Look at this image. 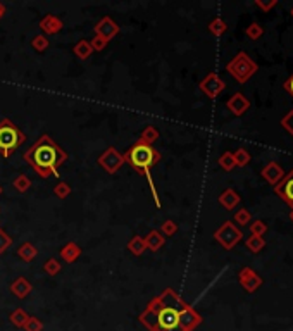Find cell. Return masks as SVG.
I'll use <instances>...</instances> for the list:
<instances>
[{
    "label": "cell",
    "mask_w": 293,
    "mask_h": 331,
    "mask_svg": "<svg viewBox=\"0 0 293 331\" xmlns=\"http://www.w3.org/2000/svg\"><path fill=\"white\" fill-rule=\"evenodd\" d=\"M22 159L42 178H48V176L59 178V166L67 159V154L48 135H43L31 149L22 154Z\"/></svg>",
    "instance_id": "obj_1"
},
{
    "label": "cell",
    "mask_w": 293,
    "mask_h": 331,
    "mask_svg": "<svg viewBox=\"0 0 293 331\" xmlns=\"http://www.w3.org/2000/svg\"><path fill=\"white\" fill-rule=\"evenodd\" d=\"M125 161L126 163H130V166L135 169V171L145 176L146 181H148V185H150V190H152L155 205L160 207V198H159V195H157V188H155V185H153L152 176H150V169L160 161V154L157 152L155 149H152L150 145H145L138 140L137 144L125 154Z\"/></svg>",
    "instance_id": "obj_2"
},
{
    "label": "cell",
    "mask_w": 293,
    "mask_h": 331,
    "mask_svg": "<svg viewBox=\"0 0 293 331\" xmlns=\"http://www.w3.org/2000/svg\"><path fill=\"white\" fill-rule=\"evenodd\" d=\"M24 142H26V135L10 119L5 118L0 121V156L3 159H7Z\"/></svg>",
    "instance_id": "obj_3"
},
{
    "label": "cell",
    "mask_w": 293,
    "mask_h": 331,
    "mask_svg": "<svg viewBox=\"0 0 293 331\" xmlns=\"http://www.w3.org/2000/svg\"><path fill=\"white\" fill-rule=\"evenodd\" d=\"M226 69L238 83H245L252 74L257 71V66H255V62L250 61V57L245 52H240V54L228 64Z\"/></svg>",
    "instance_id": "obj_4"
},
{
    "label": "cell",
    "mask_w": 293,
    "mask_h": 331,
    "mask_svg": "<svg viewBox=\"0 0 293 331\" xmlns=\"http://www.w3.org/2000/svg\"><path fill=\"white\" fill-rule=\"evenodd\" d=\"M181 319H183L181 309H178V307H174V306H164L157 312L155 323H157V328L160 331H172L181 326Z\"/></svg>",
    "instance_id": "obj_5"
},
{
    "label": "cell",
    "mask_w": 293,
    "mask_h": 331,
    "mask_svg": "<svg viewBox=\"0 0 293 331\" xmlns=\"http://www.w3.org/2000/svg\"><path fill=\"white\" fill-rule=\"evenodd\" d=\"M214 238H216L224 248L230 250V248H233L236 243L240 242V240H242V231H240V229L236 228L231 221H226L223 226L214 233Z\"/></svg>",
    "instance_id": "obj_6"
},
{
    "label": "cell",
    "mask_w": 293,
    "mask_h": 331,
    "mask_svg": "<svg viewBox=\"0 0 293 331\" xmlns=\"http://www.w3.org/2000/svg\"><path fill=\"white\" fill-rule=\"evenodd\" d=\"M125 154H119L114 147H109L107 150L99 157V164L102 166L107 172H118L121 169V166L125 164Z\"/></svg>",
    "instance_id": "obj_7"
},
{
    "label": "cell",
    "mask_w": 293,
    "mask_h": 331,
    "mask_svg": "<svg viewBox=\"0 0 293 331\" xmlns=\"http://www.w3.org/2000/svg\"><path fill=\"white\" fill-rule=\"evenodd\" d=\"M224 86H226V85H224V81L221 80L217 74H214V73H210L209 76L200 83V90L207 97H210V99H216V97L224 90Z\"/></svg>",
    "instance_id": "obj_8"
},
{
    "label": "cell",
    "mask_w": 293,
    "mask_h": 331,
    "mask_svg": "<svg viewBox=\"0 0 293 331\" xmlns=\"http://www.w3.org/2000/svg\"><path fill=\"white\" fill-rule=\"evenodd\" d=\"M118 33H119L118 22L112 21L111 17H107V16L102 17V19L97 22V26H95V35L102 36L105 41H111L116 35H118Z\"/></svg>",
    "instance_id": "obj_9"
},
{
    "label": "cell",
    "mask_w": 293,
    "mask_h": 331,
    "mask_svg": "<svg viewBox=\"0 0 293 331\" xmlns=\"http://www.w3.org/2000/svg\"><path fill=\"white\" fill-rule=\"evenodd\" d=\"M276 193L280 198H283L288 205L293 207V169L276 185Z\"/></svg>",
    "instance_id": "obj_10"
},
{
    "label": "cell",
    "mask_w": 293,
    "mask_h": 331,
    "mask_svg": "<svg viewBox=\"0 0 293 331\" xmlns=\"http://www.w3.org/2000/svg\"><path fill=\"white\" fill-rule=\"evenodd\" d=\"M240 283H242V287L245 288L247 292H255V290L262 285V280L255 271H252L250 268H245L240 273Z\"/></svg>",
    "instance_id": "obj_11"
},
{
    "label": "cell",
    "mask_w": 293,
    "mask_h": 331,
    "mask_svg": "<svg viewBox=\"0 0 293 331\" xmlns=\"http://www.w3.org/2000/svg\"><path fill=\"white\" fill-rule=\"evenodd\" d=\"M226 107L230 109L235 116H242V114H245V112L249 111L250 102H249V99L243 95V93H235V95H233L231 99L226 102Z\"/></svg>",
    "instance_id": "obj_12"
},
{
    "label": "cell",
    "mask_w": 293,
    "mask_h": 331,
    "mask_svg": "<svg viewBox=\"0 0 293 331\" xmlns=\"http://www.w3.org/2000/svg\"><path fill=\"white\" fill-rule=\"evenodd\" d=\"M262 178L268 183H271V185H278V183L285 178V171L278 163H269L262 169Z\"/></svg>",
    "instance_id": "obj_13"
},
{
    "label": "cell",
    "mask_w": 293,
    "mask_h": 331,
    "mask_svg": "<svg viewBox=\"0 0 293 331\" xmlns=\"http://www.w3.org/2000/svg\"><path fill=\"white\" fill-rule=\"evenodd\" d=\"M40 28H42L45 35H55V33H59L62 29V21L57 16H54V14H47L40 21Z\"/></svg>",
    "instance_id": "obj_14"
},
{
    "label": "cell",
    "mask_w": 293,
    "mask_h": 331,
    "mask_svg": "<svg viewBox=\"0 0 293 331\" xmlns=\"http://www.w3.org/2000/svg\"><path fill=\"white\" fill-rule=\"evenodd\" d=\"M219 204L223 205L224 209H228V210L235 209V207L240 204V195L236 193L235 190L228 188V190H224L223 193H221V197H219Z\"/></svg>",
    "instance_id": "obj_15"
},
{
    "label": "cell",
    "mask_w": 293,
    "mask_h": 331,
    "mask_svg": "<svg viewBox=\"0 0 293 331\" xmlns=\"http://www.w3.org/2000/svg\"><path fill=\"white\" fill-rule=\"evenodd\" d=\"M144 240H145L146 248H148V250H152V252H157L160 247L164 245V236L160 235V231H155V229H153V231H150Z\"/></svg>",
    "instance_id": "obj_16"
},
{
    "label": "cell",
    "mask_w": 293,
    "mask_h": 331,
    "mask_svg": "<svg viewBox=\"0 0 293 331\" xmlns=\"http://www.w3.org/2000/svg\"><path fill=\"white\" fill-rule=\"evenodd\" d=\"M80 254H81V248L76 245L74 242H71V243H67V245H64V248L61 250V257L64 259L66 262H74L76 261L78 257H80Z\"/></svg>",
    "instance_id": "obj_17"
},
{
    "label": "cell",
    "mask_w": 293,
    "mask_h": 331,
    "mask_svg": "<svg viewBox=\"0 0 293 331\" xmlns=\"http://www.w3.org/2000/svg\"><path fill=\"white\" fill-rule=\"evenodd\" d=\"M10 292H12L16 297L22 299V297H26L29 292H31V285H29L24 278H17V280L10 285Z\"/></svg>",
    "instance_id": "obj_18"
},
{
    "label": "cell",
    "mask_w": 293,
    "mask_h": 331,
    "mask_svg": "<svg viewBox=\"0 0 293 331\" xmlns=\"http://www.w3.org/2000/svg\"><path fill=\"white\" fill-rule=\"evenodd\" d=\"M36 254H38V250H36L33 243H22V245L17 248V255H19L24 262H31L33 259L36 257Z\"/></svg>",
    "instance_id": "obj_19"
},
{
    "label": "cell",
    "mask_w": 293,
    "mask_h": 331,
    "mask_svg": "<svg viewBox=\"0 0 293 331\" xmlns=\"http://www.w3.org/2000/svg\"><path fill=\"white\" fill-rule=\"evenodd\" d=\"M73 52L78 55V57L83 59V61H85V59H88L90 55L93 54V48H92V45H90L88 40H80L76 45H74Z\"/></svg>",
    "instance_id": "obj_20"
},
{
    "label": "cell",
    "mask_w": 293,
    "mask_h": 331,
    "mask_svg": "<svg viewBox=\"0 0 293 331\" xmlns=\"http://www.w3.org/2000/svg\"><path fill=\"white\" fill-rule=\"evenodd\" d=\"M157 138H159V131H157L153 126H146L145 130L142 131V135H140V142H142V144L150 145V147H152V144L157 140Z\"/></svg>",
    "instance_id": "obj_21"
},
{
    "label": "cell",
    "mask_w": 293,
    "mask_h": 331,
    "mask_svg": "<svg viewBox=\"0 0 293 331\" xmlns=\"http://www.w3.org/2000/svg\"><path fill=\"white\" fill-rule=\"evenodd\" d=\"M128 248L131 250V254H135V255H142L145 252V248H146V245H145V240L142 238V236H133V238L128 242Z\"/></svg>",
    "instance_id": "obj_22"
},
{
    "label": "cell",
    "mask_w": 293,
    "mask_h": 331,
    "mask_svg": "<svg viewBox=\"0 0 293 331\" xmlns=\"http://www.w3.org/2000/svg\"><path fill=\"white\" fill-rule=\"evenodd\" d=\"M14 188H16L19 193H24L31 188V179L28 178L26 174H19L16 179H14Z\"/></svg>",
    "instance_id": "obj_23"
},
{
    "label": "cell",
    "mask_w": 293,
    "mask_h": 331,
    "mask_svg": "<svg viewBox=\"0 0 293 331\" xmlns=\"http://www.w3.org/2000/svg\"><path fill=\"white\" fill-rule=\"evenodd\" d=\"M264 245H266V242H264L262 236L252 235L250 238L247 240V248H249L250 252H261L262 248H264Z\"/></svg>",
    "instance_id": "obj_24"
},
{
    "label": "cell",
    "mask_w": 293,
    "mask_h": 331,
    "mask_svg": "<svg viewBox=\"0 0 293 331\" xmlns=\"http://www.w3.org/2000/svg\"><path fill=\"white\" fill-rule=\"evenodd\" d=\"M219 166L224 169V171H231L233 167H236V163H235V157H233V154L231 152L223 154V156L219 157Z\"/></svg>",
    "instance_id": "obj_25"
},
{
    "label": "cell",
    "mask_w": 293,
    "mask_h": 331,
    "mask_svg": "<svg viewBox=\"0 0 293 331\" xmlns=\"http://www.w3.org/2000/svg\"><path fill=\"white\" fill-rule=\"evenodd\" d=\"M209 31L212 33V35H216V36H221L224 31H226V22L217 17V19H214L209 24Z\"/></svg>",
    "instance_id": "obj_26"
},
{
    "label": "cell",
    "mask_w": 293,
    "mask_h": 331,
    "mask_svg": "<svg viewBox=\"0 0 293 331\" xmlns=\"http://www.w3.org/2000/svg\"><path fill=\"white\" fill-rule=\"evenodd\" d=\"M43 271L48 274V276H55V274L61 271V262H59L57 259H48L43 266Z\"/></svg>",
    "instance_id": "obj_27"
},
{
    "label": "cell",
    "mask_w": 293,
    "mask_h": 331,
    "mask_svg": "<svg viewBox=\"0 0 293 331\" xmlns=\"http://www.w3.org/2000/svg\"><path fill=\"white\" fill-rule=\"evenodd\" d=\"M233 157H235L236 166H242V167L250 163V154L247 152L245 149H238L235 154H233Z\"/></svg>",
    "instance_id": "obj_28"
},
{
    "label": "cell",
    "mask_w": 293,
    "mask_h": 331,
    "mask_svg": "<svg viewBox=\"0 0 293 331\" xmlns=\"http://www.w3.org/2000/svg\"><path fill=\"white\" fill-rule=\"evenodd\" d=\"M31 45H33V48H35L36 52H43V50H47L48 45H50V43H48L47 36L38 35V36H35V38H33Z\"/></svg>",
    "instance_id": "obj_29"
},
{
    "label": "cell",
    "mask_w": 293,
    "mask_h": 331,
    "mask_svg": "<svg viewBox=\"0 0 293 331\" xmlns=\"http://www.w3.org/2000/svg\"><path fill=\"white\" fill-rule=\"evenodd\" d=\"M262 33H264V29L261 28V24H257V22H252V24L247 28V36L252 40H257L262 36Z\"/></svg>",
    "instance_id": "obj_30"
},
{
    "label": "cell",
    "mask_w": 293,
    "mask_h": 331,
    "mask_svg": "<svg viewBox=\"0 0 293 331\" xmlns=\"http://www.w3.org/2000/svg\"><path fill=\"white\" fill-rule=\"evenodd\" d=\"M176 229H178V226H176L174 221L167 219L166 223H162V226H160V235L162 236H172L176 233Z\"/></svg>",
    "instance_id": "obj_31"
},
{
    "label": "cell",
    "mask_w": 293,
    "mask_h": 331,
    "mask_svg": "<svg viewBox=\"0 0 293 331\" xmlns=\"http://www.w3.org/2000/svg\"><path fill=\"white\" fill-rule=\"evenodd\" d=\"M266 229H268V224H266L264 221H254V223L250 224V231H252V235H255V236H262L266 233Z\"/></svg>",
    "instance_id": "obj_32"
},
{
    "label": "cell",
    "mask_w": 293,
    "mask_h": 331,
    "mask_svg": "<svg viewBox=\"0 0 293 331\" xmlns=\"http://www.w3.org/2000/svg\"><path fill=\"white\" fill-rule=\"evenodd\" d=\"M54 193L57 195L59 198H66L67 195L71 193V186L67 185V183L61 181V183H57V185H55V188H54Z\"/></svg>",
    "instance_id": "obj_33"
},
{
    "label": "cell",
    "mask_w": 293,
    "mask_h": 331,
    "mask_svg": "<svg viewBox=\"0 0 293 331\" xmlns=\"http://www.w3.org/2000/svg\"><path fill=\"white\" fill-rule=\"evenodd\" d=\"M235 221L238 224H242V226H245V224H249V221H250V212L247 209H240L238 212L235 214Z\"/></svg>",
    "instance_id": "obj_34"
},
{
    "label": "cell",
    "mask_w": 293,
    "mask_h": 331,
    "mask_svg": "<svg viewBox=\"0 0 293 331\" xmlns=\"http://www.w3.org/2000/svg\"><path fill=\"white\" fill-rule=\"evenodd\" d=\"M10 243H12V240H10V236L7 235L3 229H0V254H3V252L7 250V248L10 247Z\"/></svg>",
    "instance_id": "obj_35"
},
{
    "label": "cell",
    "mask_w": 293,
    "mask_h": 331,
    "mask_svg": "<svg viewBox=\"0 0 293 331\" xmlns=\"http://www.w3.org/2000/svg\"><path fill=\"white\" fill-rule=\"evenodd\" d=\"M107 43H109V41H105L102 36H97V35L93 36L92 41H90V45H92L93 50H104V48L107 47Z\"/></svg>",
    "instance_id": "obj_36"
},
{
    "label": "cell",
    "mask_w": 293,
    "mask_h": 331,
    "mask_svg": "<svg viewBox=\"0 0 293 331\" xmlns=\"http://www.w3.org/2000/svg\"><path fill=\"white\" fill-rule=\"evenodd\" d=\"M281 124H283L285 130H288L293 135V111H290L283 119H281Z\"/></svg>",
    "instance_id": "obj_37"
},
{
    "label": "cell",
    "mask_w": 293,
    "mask_h": 331,
    "mask_svg": "<svg viewBox=\"0 0 293 331\" xmlns=\"http://www.w3.org/2000/svg\"><path fill=\"white\" fill-rule=\"evenodd\" d=\"M278 2H268V3H264V2H261V0H257V5L259 7H262L264 10H268V9H271V7H274L276 5Z\"/></svg>",
    "instance_id": "obj_38"
},
{
    "label": "cell",
    "mask_w": 293,
    "mask_h": 331,
    "mask_svg": "<svg viewBox=\"0 0 293 331\" xmlns=\"http://www.w3.org/2000/svg\"><path fill=\"white\" fill-rule=\"evenodd\" d=\"M22 318H24V314H22L21 311H17V312H14V314H12V321H14V323H16V321H17V323H21V321H22Z\"/></svg>",
    "instance_id": "obj_39"
},
{
    "label": "cell",
    "mask_w": 293,
    "mask_h": 331,
    "mask_svg": "<svg viewBox=\"0 0 293 331\" xmlns=\"http://www.w3.org/2000/svg\"><path fill=\"white\" fill-rule=\"evenodd\" d=\"M285 88H287V90H288V92H290V93H292V95H293V76H292V78H290V80H288L287 83H285Z\"/></svg>",
    "instance_id": "obj_40"
},
{
    "label": "cell",
    "mask_w": 293,
    "mask_h": 331,
    "mask_svg": "<svg viewBox=\"0 0 293 331\" xmlns=\"http://www.w3.org/2000/svg\"><path fill=\"white\" fill-rule=\"evenodd\" d=\"M3 12H5V7H3L2 3H0V17L3 16Z\"/></svg>",
    "instance_id": "obj_41"
},
{
    "label": "cell",
    "mask_w": 293,
    "mask_h": 331,
    "mask_svg": "<svg viewBox=\"0 0 293 331\" xmlns=\"http://www.w3.org/2000/svg\"><path fill=\"white\" fill-rule=\"evenodd\" d=\"M2 193H3V188H2V185H0V195H2Z\"/></svg>",
    "instance_id": "obj_42"
},
{
    "label": "cell",
    "mask_w": 293,
    "mask_h": 331,
    "mask_svg": "<svg viewBox=\"0 0 293 331\" xmlns=\"http://www.w3.org/2000/svg\"><path fill=\"white\" fill-rule=\"evenodd\" d=\"M290 219L293 221V210H292V212H290Z\"/></svg>",
    "instance_id": "obj_43"
},
{
    "label": "cell",
    "mask_w": 293,
    "mask_h": 331,
    "mask_svg": "<svg viewBox=\"0 0 293 331\" xmlns=\"http://www.w3.org/2000/svg\"><path fill=\"white\" fill-rule=\"evenodd\" d=\"M292 16H293V9H292Z\"/></svg>",
    "instance_id": "obj_44"
}]
</instances>
